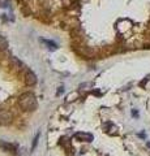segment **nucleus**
Returning a JSON list of instances; mask_svg holds the SVG:
<instances>
[{"label":"nucleus","instance_id":"obj_7","mask_svg":"<svg viewBox=\"0 0 150 156\" xmlns=\"http://www.w3.org/2000/svg\"><path fill=\"white\" fill-rule=\"evenodd\" d=\"M8 47V42H7V39L0 35V50H5V48Z\"/></svg>","mask_w":150,"mask_h":156},{"label":"nucleus","instance_id":"obj_1","mask_svg":"<svg viewBox=\"0 0 150 156\" xmlns=\"http://www.w3.org/2000/svg\"><path fill=\"white\" fill-rule=\"evenodd\" d=\"M18 104L24 111H34L37 108V99L31 92H25L20 96Z\"/></svg>","mask_w":150,"mask_h":156},{"label":"nucleus","instance_id":"obj_8","mask_svg":"<svg viewBox=\"0 0 150 156\" xmlns=\"http://www.w3.org/2000/svg\"><path fill=\"white\" fill-rule=\"evenodd\" d=\"M38 139H39V133H38L37 135H35V138H34V142H33V146H31V152L35 150V147H37V143H38Z\"/></svg>","mask_w":150,"mask_h":156},{"label":"nucleus","instance_id":"obj_6","mask_svg":"<svg viewBox=\"0 0 150 156\" xmlns=\"http://www.w3.org/2000/svg\"><path fill=\"white\" fill-rule=\"evenodd\" d=\"M42 42L45 43L46 46H48V50H51V51H55L56 48H57V46H56V44H55V43L52 42V41H46V39H43Z\"/></svg>","mask_w":150,"mask_h":156},{"label":"nucleus","instance_id":"obj_11","mask_svg":"<svg viewBox=\"0 0 150 156\" xmlns=\"http://www.w3.org/2000/svg\"><path fill=\"white\" fill-rule=\"evenodd\" d=\"M132 115H133V116H136V117H137V116H138V113H137V111H133V112H132Z\"/></svg>","mask_w":150,"mask_h":156},{"label":"nucleus","instance_id":"obj_9","mask_svg":"<svg viewBox=\"0 0 150 156\" xmlns=\"http://www.w3.org/2000/svg\"><path fill=\"white\" fill-rule=\"evenodd\" d=\"M8 3H9V0H0V8L8 7Z\"/></svg>","mask_w":150,"mask_h":156},{"label":"nucleus","instance_id":"obj_10","mask_svg":"<svg viewBox=\"0 0 150 156\" xmlns=\"http://www.w3.org/2000/svg\"><path fill=\"white\" fill-rule=\"evenodd\" d=\"M64 92V87H60L59 90H57V95H60V94H63Z\"/></svg>","mask_w":150,"mask_h":156},{"label":"nucleus","instance_id":"obj_5","mask_svg":"<svg viewBox=\"0 0 150 156\" xmlns=\"http://www.w3.org/2000/svg\"><path fill=\"white\" fill-rule=\"evenodd\" d=\"M0 147L5 148V150H9L11 152H16V146H13L11 143H5V142H3V140H0Z\"/></svg>","mask_w":150,"mask_h":156},{"label":"nucleus","instance_id":"obj_4","mask_svg":"<svg viewBox=\"0 0 150 156\" xmlns=\"http://www.w3.org/2000/svg\"><path fill=\"white\" fill-rule=\"evenodd\" d=\"M26 83H27L29 86L37 83V77H35V74H34L33 72H27V73H26Z\"/></svg>","mask_w":150,"mask_h":156},{"label":"nucleus","instance_id":"obj_2","mask_svg":"<svg viewBox=\"0 0 150 156\" xmlns=\"http://www.w3.org/2000/svg\"><path fill=\"white\" fill-rule=\"evenodd\" d=\"M12 121V115L8 111H0V125H8Z\"/></svg>","mask_w":150,"mask_h":156},{"label":"nucleus","instance_id":"obj_3","mask_svg":"<svg viewBox=\"0 0 150 156\" xmlns=\"http://www.w3.org/2000/svg\"><path fill=\"white\" fill-rule=\"evenodd\" d=\"M75 138L79 140H82V142H91V140L94 139V136L90 133H76Z\"/></svg>","mask_w":150,"mask_h":156}]
</instances>
